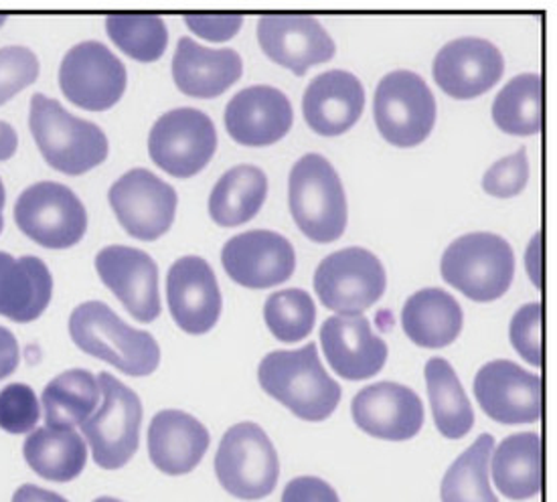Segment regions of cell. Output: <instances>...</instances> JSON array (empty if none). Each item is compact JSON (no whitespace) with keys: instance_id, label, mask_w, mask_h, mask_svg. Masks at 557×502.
Masks as SVG:
<instances>
[{"instance_id":"6da1fadb","label":"cell","mask_w":557,"mask_h":502,"mask_svg":"<svg viewBox=\"0 0 557 502\" xmlns=\"http://www.w3.org/2000/svg\"><path fill=\"white\" fill-rule=\"evenodd\" d=\"M70 337L86 355L131 377H147L161 365V347L147 332L126 325L106 302L88 300L70 316Z\"/></svg>"},{"instance_id":"7a4b0ae2","label":"cell","mask_w":557,"mask_h":502,"mask_svg":"<svg viewBox=\"0 0 557 502\" xmlns=\"http://www.w3.org/2000/svg\"><path fill=\"white\" fill-rule=\"evenodd\" d=\"M258 381L268 396L305 422H323L337 410L341 387L324 371L314 342L264 356Z\"/></svg>"},{"instance_id":"3957f363","label":"cell","mask_w":557,"mask_h":502,"mask_svg":"<svg viewBox=\"0 0 557 502\" xmlns=\"http://www.w3.org/2000/svg\"><path fill=\"white\" fill-rule=\"evenodd\" d=\"M29 128L47 164L72 177L100 166L110 150L98 124L77 118L45 93L30 98Z\"/></svg>"},{"instance_id":"277c9868","label":"cell","mask_w":557,"mask_h":502,"mask_svg":"<svg viewBox=\"0 0 557 502\" xmlns=\"http://www.w3.org/2000/svg\"><path fill=\"white\" fill-rule=\"evenodd\" d=\"M288 205L300 231L317 241L331 243L345 234L347 197L335 166L317 152L294 163L288 177Z\"/></svg>"},{"instance_id":"5b68a950","label":"cell","mask_w":557,"mask_h":502,"mask_svg":"<svg viewBox=\"0 0 557 502\" xmlns=\"http://www.w3.org/2000/svg\"><path fill=\"white\" fill-rule=\"evenodd\" d=\"M442 278L474 302H493L511 288L515 253L507 239L474 231L455 239L442 255Z\"/></svg>"},{"instance_id":"8992f818","label":"cell","mask_w":557,"mask_h":502,"mask_svg":"<svg viewBox=\"0 0 557 502\" xmlns=\"http://www.w3.org/2000/svg\"><path fill=\"white\" fill-rule=\"evenodd\" d=\"M102 403L79 428L94 462L103 470H120L134 459L140 443L143 403L131 387L110 373H100Z\"/></svg>"},{"instance_id":"52a82bcc","label":"cell","mask_w":557,"mask_h":502,"mask_svg":"<svg viewBox=\"0 0 557 502\" xmlns=\"http://www.w3.org/2000/svg\"><path fill=\"white\" fill-rule=\"evenodd\" d=\"M221 487L239 501H260L274 492L280 476L276 448L264 429L242 422L227 429L215 454Z\"/></svg>"},{"instance_id":"ba28073f","label":"cell","mask_w":557,"mask_h":502,"mask_svg":"<svg viewBox=\"0 0 557 502\" xmlns=\"http://www.w3.org/2000/svg\"><path fill=\"white\" fill-rule=\"evenodd\" d=\"M16 227L47 250H67L88 229V211L70 187L55 180L33 183L15 203Z\"/></svg>"},{"instance_id":"9c48e42d","label":"cell","mask_w":557,"mask_h":502,"mask_svg":"<svg viewBox=\"0 0 557 502\" xmlns=\"http://www.w3.org/2000/svg\"><path fill=\"white\" fill-rule=\"evenodd\" d=\"M436 98L424 79L408 70L383 75L375 89V126L394 147H418L436 124Z\"/></svg>"},{"instance_id":"30bf717a","label":"cell","mask_w":557,"mask_h":502,"mask_svg":"<svg viewBox=\"0 0 557 502\" xmlns=\"http://www.w3.org/2000/svg\"><path fill=\"white\" fill-rule=\"evenodd\" d=\"M218 130L206 112L175 108L164 112L148 134L152 163L176 178L195 177L213 159Z\"/></svg>"},{"instance_id":"8fae6325","label":"cell","mask_w":557,"mask_h":502,"mask_svg":"<svg viewBox=\"0 0 557 502\" xmlns=\"http://www.w3.org/2000/svg\"><path fill=\"white\" fill-rule=\"evenodd\" d=\"M387 286L380 258L366 248H345L326 255L314 272V290L324 309L361 314L371 309Z\"/></svg>"},{"instance_id":"7c38bea8","label":"cell","mask_w":557,"mask_h":502,"mask_svg":"<svg viewBox=\"0 0 557 502\" xmlns=\"http://www.w3.org/2000/svg\"><path fill=\"white\" fill-rule=\"evenodd\" d=\"M128 86L126 65L102 41L74 45L59 65L63 96L89 112H103L120 102Z\"/></svg>"},{"instance_id":"4fadbf2b","label":"cell","mask_w":557,"mask_h":502,"mask_svg":"<svg viewBox=\"0 0 557 502\" xmlns=\"http://www.w3.org/2000/svg\"><path fill=\"white\" fill-rule=\"evenodd\" d=\"M110 208L128 236L154 241L175 222L178 194L148 168H131L108 191Z\"/></svg>"},{"instance_id":"5bb4252c","label":"cell","mask_w":557,"mask_h":502,"mask_svg":"<svg viewBox=\"0 0 557 502\" xmlns=\"http://www.w3.org/2000/svg\"><path fill=\"white\" fill-rule=\"evenodd\" d=\"M472 389L484 414L499 424L517 426L542 419V377L521 369L513 361L497 359L483 365Z\"/></svg>"},{"instance_id":"9a60e30c","label":"cell","mask_w":557,"mask_h":502,"mask_svg":"<svg viewBox=\"0 0 557 502\" xmlns=\"http://www.w3.org/2000/svg\"><path fill=\"white\" fill-rule=\"evenodd\" d=\"M227 276L251 290H265L288 280L296 269L293 243L270 229H251L232 237L221 250Z\"/></svg>"},{"instance_id":"2e32d148","label":"cell","mask_w":557,"mask_h":502,"mask_svg":"<svg viewBox=\"0 0 557 502\" xmlns=\"http://www.w3.org/2000/svg\"><path fill=\"white\" fill-rule=\"evenodd\" d=\"M96 269L134 321L152 323L161 316L159 266L147 251L108 246L98 251Z\"/></svg>"},{"instance_id":"e0dca14e","label":"cell","mask_w":557,"mask_h":502,"mask_svg":"<svg viewBox=\"0 0 557 502\" xmlns=\"http://www.w3.org/2000/svg\"><path fill=\"white\" fill-rule=\"evenodd\" d=\"M166 302L176 326L189 335H206L220 321V284L207 260L178 258L166 274Z\"/></svg>"},{"instance_id":"ac0fdd59","label":"cell","mask_w":557,"mask_h":502,"mask_svg":"<svg viewBox=\"0 0 557 502\" xmlns=\"http://www.w3.org/2000/svg\"><path fill=\"white\" fill-rule=\"evenodd\" d=\"M505 72L499 47L483 37H458L434 58L436 84L456 100H470L493 88Z\"/></svg>"},{"instance_id":"d6986e66","label":"cell","mask_w":557,"mask_h":502,"mask_svg":"<svg viewBox=\"0 0 557 502\" xmlns=\"http://www.w3.org/2000/svg\"><path fill=\"white\" fill-rule=\"evenodd\" d=\"M258 41L265 55L293 74L331 60L337 51L319 18L308 15H264L258 21Z\"/></svg>"},{"instance_id":"ffe728a7","label":"cell","mask_w":557,"mask_h":502,"mask_svg":"<svg viewBox=\"0 0 557 502\" xmlns=\"http://www.w3.org/2000/svg\"><path fill=\"white\" fill-rule=\"evenodd\" d=\"M351 414L357 428L389 442L411 440L424 426L422 399L410 387L392 381L363 387L352 398Z\"/></svg>"},{"instance_id":"44dd1931","label":"cell","mask_w":557,"mask_h":502,"mask_svg":"<svg viewBox=\"0 0 557 502\" xmlns=\"http://www.w3.org/2000/svg\"><path fill=\"white\" fill-rule=\"evenodd\" d=\"M225 128L244 147H268L290 133L293 104L282 89L250 86L239 89L225 108Z\"/></svg>"},{"instance_id":"7402d4cb","label":"cell","mask_w":557,"mask_h":502,"mask_svg":"<svg viewBox=\"0 0 557 502\" xmlns=\"http://www.w3.org/2000/svg\"><path fill=\"white\" fill-rule=\"evenodd\" d=\"M324 356L343 379L363 381L377 375L387 361V344L363 314H337L321 328Z\"/></svg>"},{"instance_id":"603a6c76","label":"cell","mask_w":557,"mask_h":502,"mask_svg":"<svg viewBox=\"0 0 557 502\" xmlns=\"http://www.w3.org/2000/svg\"><path fill=\"white\" fill-rule=\"evenodd\" d=\"M366 108V88L351 72L329 70L312 77L302 96V114L321 136L347 133Z\"/></svg>"},{"instance_id":"cb8c5ba5","label":"cell","mask_w":557,"mask_h":502,"mask_svg":"<svg viewBox=\"0 0 557 502\" xmlns=\"http://www.w3.org/2000/svg\"><path fill=\"white\" fill-rule=\"evenodd\" d=\"M206 426L178 410H162L148 426V456L150 462L169 476H183L199 466L209 450Z\"/></svg>"},{"instance_id":"d4e9b609","label":"cell","mask_w":557,"mask_h":502,"mask_svg":"<svg viewBox=\"0 0 557 502\" xmlns=\"http://www.w3.org/2000/svg\"><path fill=\"white\" fill-rule=\"evenodd\" d=\"M244 74L235 49H209L191 37H181L173 55L176 88L191 98H218Z\"/></svg>"},{"instance_id":"484cf974","label":"cell","mask_w":557,"mask_h":502,"mask_svg":"<svg viewBox=\"0 0 557 502\" xmlns=\"http://www.w3.org/2000/svg\"><path fill=\"white\" fill-rule=\"evenodd\" d=\"M53 276L37 255L15 258L0 251V316L27 325L49 306Z\"/></svg>"},{"instance_id":"4316f807","label":"cell","mask_w":557,"mask_h":502,"mask_svg":"<svg viewBox=\"0 0 557 502\" xmlns=\"http://www.w3.org/2000/svg\"><path fill=\"white\" fill-rule=\"evenodd\" d=\"M495 487L511 501H528L542 492L543 443L540 434L523 431L505 438L491 454Z\"/></svg>"},{"instance_id":"83f0119b","label":"cell","mask_w":557,"mask_h":502,"mask_svg":"<svg viewBox=\"0 0 557 502\" xmlns=\"http://www.w3.org/2000/svg\"><path fill=\"white\" fill-rule=\"evenodd\" d=\"M462 309L455 296L441 288H424L406 300L401 325L408 339L424 349H442L462 330Z\"/></svg>"},{"instance_id":"f1b7e54d","label":"cell","mask_w":557,"mask_h":502,"mask_svg":"<svg viewBox=\"0 0 557 502\" xmlns=\"http://www.w3.org/2000/svg\"><path fill=\"white\" fill-rule=\"evenodd\" d=\"M30 470L49 482H72L88 462L86 440L75 429L37 428L23 443Z\"/></svg>"},{"instance_id":"f546056e","label":"cell","mask_w":557,"mask_h":502,"mask_svg":"<svg viewBox=\"0 0 557 502\" xmlns=\"http://www.w3.org/2000/svg\"><path fill=\"white\" fill-rule=\"evenodd\" d=\"M268 194V177L260 166L237 164L221 175L209 194V215L221 227H235L258 215Z\"/></svg>"},{"instance_id":"4dcf8cb0","label":"cell","mask_w":557,"mask_h":502,"mask_svg":"<svg viewBox=\"0 0 557 502\" xmlns=\"http://www.w3.org/2000/svg\"><path fill=\"white\" fill-rule=\"evenodd\" d=\"M102 399L98 377L88 369H70L45 385L44 405L47 428L74 429L88 422Z\"/></svg>"},{"instance_id":"1f68e13d","label":"cell","mask_w":557,"mask_h":502,"mask_svg":"<svg viewBox=\"0 0 557 502\" xmlns=\"http://www.w3.org/2000/svg\"><path fill=\"white\" fill-rule=\"evenodd\" d=\"M425 385L436 428L448 440H460L474 426V412L453 365L434 356L425 363Z\"/></svg>"},{"instance_id":"d6a6232c","label":"cell","mask_w":557,"mask_h":502,"mask_svg":"<svg viewBox=\"0 0 557 502\" xmlns=\"http://www.w3.org/2000/svg\"><path fill=\"white\" fill-rule=\"evenodd\" d=\"M493 120L503 133L533 136L543 126V79L540 74L515 75L493 102Z\"/></svg>"},{"instance_id":"836d02e7","label":"cell","mask_w":557,"mask_h":502,"mask_svg":"<svg viewBox=\"0 0 557 502\" xmlns=\"http://www.w3.org/2000/svg\"><path fill=\"white\" fill-rule=\"evenodd\" d=\"M495 450L491 434L479 440L456 460L442 480V502H499L488 482V462Z\"/></svg>"},{"instance_id":"e575fe53","label":"cell","mask_w":557,"mask_h":502,"mask_svg":"<svg viewBox=\"0 0 557 502\" xmlns=\"http://www.w3.org/2000/svg\"><path fill=\"white\" fill-rule=\"evenodd\" d=\"M106 30L117 49L145 63L161 60L169 45L166 25L157 15H110L106 18Z\"/></svg>"},{"instance_id":"d590c367","label":"cell","mask_w":557,"mask_h":502,"mask_svg":"<svg viewBox=\"0 0 557 502\" xmlns=\"http://www.w3.org/2000/svg\"><path fill=\"white\" fill-rule=\"evenodd\" d=\"M264 321L270 332L282 342L307 339L317 321L312 298L300 288H288L268 296Z\"/></svg>"},{"instance_id":"8d00e7d4","label":"cell","mask_w":557,"mask_h":502,"mask_svg":"<svg viewBox=\"0 0 557 502\" xmlns=\"http://www.w3.org/2000/svg\"><path fill=\"white\" fill-rule=\"evenodd\" d=\"M41 403L29 385L11 384L0 389V429L21 436L37 428Z\"/></svg>"},{"instance_id":"74e56055","label":"cell","mask_w":557,"mask_h":502,"mask_svg":"<svg viewBox=\"0 0 557 502\" xmlns=\"http://www.w3.org/2000/svg\"><path fill=\"white\" fill-rule=\"evenodd\" d=\"M39 58L29 47L7 45L0 49V105L7 104L13 96L39 77Z\"/></svg>"},{"instance_id":"f35d334b","label":"cell","mask_w":557,"mask_h":502,"mask_svg":"<svg viewBox=\"0 0 557 502\" xmlns=\"http://www.w3.org/2000/svg\"><path fill=\"white\" fill-rule=\"evenodd\" d=\"M511 342L519 356H523L529 365H543V306L540 302H531L515 312L511 321Z\"/></svg>"},{"instance_id":"ab89813d","label":"cell","mask_w":557,"mask_h":502,"mask_svg":"<svg viewBox=\"0 0 557 502\" xmlns=\"http://www.w3.org/2000/svg\"><path fill=\"white\" fill-rule=\"evenodd\" d=\"M529 180L528 150L519 148L513 154L493 164L483 177V189L500 199H509L525 189Z\"/></svg>"},{"instance_id":"60d3db41","label":"cell","mask_w":557,"mask_h":502,"mask_svg":"<svg viewBox=\"0 0 557 502\" xmlns=\"http://www.w3.org/2000/svg\"><path fill=\"white\" fill-rule=\"evenodd\" d=\"M187 27L203 37L207 41H227L235 37V33L242 29L244 16L242 15H206V13H187L185 15Z\"/></svg>"},{"instance_id":"b9f144b4","label":"cell","mask_w":557,"mask_h":502,"mask_svg":"<svg viewBox=\"0 0 557 502\" xmlns=\"http://www.w3.org/2000/svg\"><path fill=\"white\" fill-rule=\"evenodd\" d=\"M282 502H341L335 488L317 476H300L288 482Z\"/></svg>"},{"instance_id":"7bdbcfd3","label":"cell","mask_w":557,"mask_h":502,"mask_svg":"<svg viewBox=\"0 0 557 502\" xmlns=\"http://www.w3.org/2000/svg\"><path fill=\"white\" fill-rule=\"evenodd\" d=\"M21 361V349L16 342L15 335L0 326V381L15 373Z\"/></svg>"},{"instance_id":"ee69618b","label":"cell","mask_w":557,"mask_h":502,"mask_svg":"<svg viewBox=\"0 0 557 502\" xmlns=\"http://www.w3.org/2000/svg\"><path fill=\"white\" fill-rule=\"evenodd\" d=\"M525 267H528L531 281L543 290V231H537L529 241L528 253H525Z\"/></svg>"},{"instance_id":"f6af8a7d","label":"cell","mask_w":557,"mask_h":502,"mask_svg":"<svg viewBox=\"0 0 557 502\" xmlns=\"http://www.w3.org/2000/svg\"><path fill=\"white\" fill-rule=\"evenodd\" d=\"M13 502H70L65 501L61 494L47 490V488L35 487V485H23L16 488L13 494Z\"/></svg>"},{"instance_id":"bcb514c9","label":"cell","mask_w":557,"mask_h":502,"mask_svg":"<svg viewBox=\"0 0 557 502\" xmlns=\"http://www.w3.org/2000/svg\"><path fill=\"white\" fill-rule=\"evenodd\" d=\"M16 148H18V136L15 128L9 122L0 120V163L13 159Z\"/></svg>"},{"instance_id":"7dc6e473","label":"cell","mask_w":557,"mask_h":502,"mask_svg":"<svg viewBox=\"0 0 557 502\" xmlns=\"http://www.w3.org/2000/svg\"><path fill=\"white\" fill-rule=\"evenodd\" d=\"M4 201H7V192H4V183L0 178V219H2V209H4Z\"/></svg>"},{"instance_id":"c3c4849f","label":"cell","mask_w":557,"mask_h":502,"mask_svg":"<svg viewBox=\"0 0 557 502\" xmlns=\"http://www.w3.org/2000/svg\"><path fill=\"white\" fill-rule=\"evenodd\" d=\"M94 502H122L117 501V499H112V497H100V499H96Z\"/></svg>"},{"instance_id":"681fc988","label":"cell","mask_w":557,"mask_h":502,"mask_svg":"<svg viewBox=\"0 0 557 502\" xmlns=\"http://www.w3.org/2000/svg\"><path fill=\"white\" fill-rule=\"evenodd\" d=\"M4 21H7V15H2V13H0V27L4 25Z\"/></svg>"},{"instance_id":"f907efd6","label":"cell","mask_w":557,"mask_h":502,"mask_svg":"<svg viewBox=\"0 0 557 502\" xmlns=\"http://www.w3.org/2000/svg\"><path fill=\"white\" fill-rule=\"evenodd\" d=\"M2 227H4V222H2V219H0V234H2Z\"/></svg>"}]
</instances>
